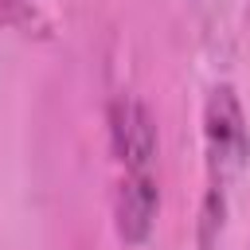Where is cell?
<instances>
[{"mask_svg":"<svg viewBox=\"0 0 250 250\" xmlns=\"http://www.w3.org/2000/svg\"><path fill=\"white\" fill-rule=\"evenodd\" d=\"M117 156V227L121 238L141 242L156 215V133L137 98H117L109 113Z\"/></svg>","mask_w":250,"mask_h":250,"instance_id":"6da1fadb","label":"cell"},{"mask_svg":"<svg viewBox=\"0 0 250 250\" xmlns=\"http://www.w3.org/2000/svg\"><path fill=\"white\" fill-rule=\"evenodd\" d=\"M207 227L223 223V199L230 188V176L246 160V129H242V109L230 86H219L207 102Z\"/></svg>","mask_w":250,"mask_h":250,"instance_id":"7a4b0ae2","label":"cell"},{"mask_svg":"<svg viewBox=\"0 0 250 250\" xmlns=\"http://www.w3.org/2000/svg\"><path fill=\"white\" fill-rule=\"evenodd\" d=\"M23 16V0H0V23H12Z\"/></svg>","mask_w":250,"mask_h":250,"instance_id":"3957f363","label":"cell"}]
</instances>
